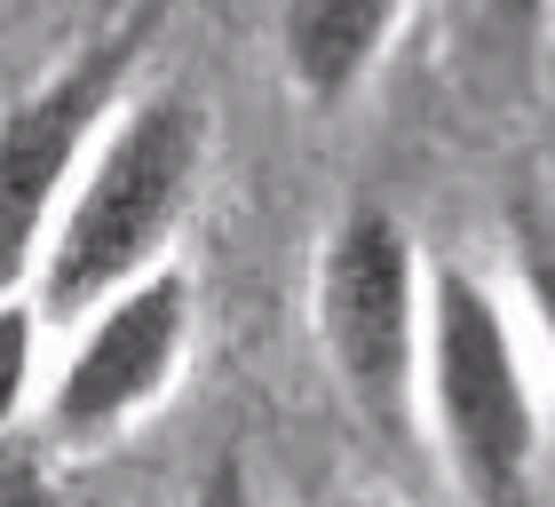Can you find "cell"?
I'll return each mask as SVG.
<instances>
[{
	"mask_svg": "<svg viewBox=\"0 0 555 507\" xmlns=\"http://www.w3.org/2000/svg\"><path fill=\"white\" fill-rule=\"evenodd\" d=\"M207 159H215V119L191 88L128 95L56 207V231H48L33 270V310L48 325H72L159 262H183L175 246H183V222L198 207Z\"/></svg>",
	"mask_w": 555,
	"mask_h": 507,
	"instance_id": "6da1fadb",
	"label": "cell"
},
{
	"mask_svg": "<svg viewBox=\"0 0 555 507\" xmlns=\"http://www.w3.org/2000/svg\"><path fill=\"white\" fill-rule=\"evenodd\" d=\"M405 16L413 0H278V24H270L278 72L310 112H341L389 64Z\"/></svg>",
	"mask_w": 555,
	"mask_h": 507,
	"instance_id": "8992f818",
	"label": "cell"
},
{
	"mask_svg": "<svg viewBox=\"0 0 555 507\" xmlns=\"http://www.w3.org/2000/svg\"><path fill=\"white\" fill-rule=\"evenodd\" d=\"M421 325H428V253L413 222L382 198H358L318 246L310 334L349 413L382 437H421Z\"/></svg>",
	"mask_w": 555,
	"mask_h": 507,
	"instance_id": "3957f363",
	"label": "cell"
},
{
	"mask_svg": "<svg viewBox=\"0 0 555 507\" xmlns=\"http://www.w3.org/2000/svg\"><path fill=\"white\" fill-rule=\"evenodd\" d=\"M0 507H80L64 484H56V468L48 460H0Z\"/></svg>",
	"mask_w": 555,
	"mask_h": 507,
	"instance_id": "30bf717a",
	"label": "cell"
},
{
	"mask_svg": "<svg viewBox=\"0 0 555 507\" xmlns=\"http://www.w3.org/2000/svg\"><path fill=\"white\" fill-rule=\"evenodd\" d=\"M183 507H270L262 484H255V468H246V452H215L207 468H198V484Z\"/></svg>",
	"mask_w": 555,
	"mask_h": 507,
	"instance_id": "9c48e42d",
	"label": "cell"
},
{
	"mask_svg": "<svg viewBox=\"0 0 555 507\" xmlns=\"http://www.w3.org/2000/svg\"><path fill=\"white\" fill-rule=\"evenodd\" d=\"M492 9H500V16H516V24H540L555 0H492Z\"/></svg>",
	"mask_w": 555,
	"mask_h": 507,
	"instance_id": "8fae6325",
	"label": "cell"
},
{
	"mask_svg": "<svg viewBox=\"0 0 555 507\" xmlns=\"http://www.w3.org/2000/svg\"><path fill=\"white\" fill-rule=\"evenodd\" d=\"M143 64V24L88 40L40 88H24L0 112V294H33L40 246L56 231L72 174L88 167L104 119L128 104V72Z\"/></svg>",
	"mask_w": 555,
	"mask_h": 507,
	"instance_id": "5b68a950",
	"label": "cell"
},
{
	"mask_svg": "<svg viewBox=\"0 0 555 507\" xmlns=\"http://www.w3.org/2000/svg\"><path fill=\"white\" fill-rule=\"evenodd\" d=\"M421 437L437 444L452 492L476 507H532L540 484V373L516 301L476 262H428L421 325Z\"/></svg>",
	"mask_w": 555,
	"mask_h": 507,
	"instance_id": "7a4b0ae2",
	"label": "cell"
},
{
	"mask_svg": "<svg viewBox=\"0 0 555 507\" xmlns=\"http://www.w3.org/2000/svg\"><path fill=\"white\" fill-rule=\"evenodd\" d=\"M198 349V277L191 262H159L135 286L104 294L72 317L64 358L40 380V428L56 452H95L143 428L175 396Z\"/></svg>",
	"mask_w": 555,
	"mask_h": 507,
	"instance_id": "277c9868",
	"label": "cell"
},
{
	"mask_svg": "<svg viewBox=\"0 0 555 507\" xmlns=\"http://www.w3.org/2000/svg\"><path fill=\"white\" fill-rule=\"evenodd\" d=\"M40 334H48V317L33 310V294H0V437L33 413V396H40Z\"/></svg>",
	"mask_w": 555,
	"mask_h": 507,
	"instance_id": "ba28073f",
	"label": "cell"
},
{
	"mask_svg": "<svg viewBox=\"0 0 555 507\" xmlns=\"http://www.w3.org/2000/svg\"><path fill=\"white\" fill-rule=\"evenodd\" d=\"M508 277H516L524 334L540 341V365L555 380V207L547 198H524L508 214Z\"/></svg>",
	"mask_w": 555,
	"mask_h": 507,
	"instance_id": "52a82bcc",
	"label": "cell"
},
{
	"mask_svg": "<svg viewBox=\"0 0 555 507\" xmlns=\"http://www.w3.org/2000/svg\"><path fill=\"white\" fill-rule=\"evenodd\" d=\"M334 507H405V499H389V492H341Z\"/></svg>",
	"mask_w": 555,
	"mask_h": 507,
	"instance_id": "7c38bea8",
	"label": "cell"
}]
</instances>
